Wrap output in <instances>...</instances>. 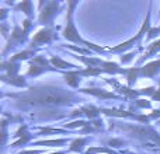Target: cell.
Returning a JSON list of instances; mask_svg holds the SVG:
<instances>
[{"label":"cell","instance_id":"27","mask_svg":"<svg viewBox=\"0 0 160 154\" xmlns=\"http://www.w3.org/2000/svg\"><path fill=\"white\" fill-rule=\"evenodd\" d=\"M88 121H84V119H78V121H73L69 122V123H63V129H84L87 126Z\"/></svg>","mask_w":160,"mask_h":154},{"label":"cell","instance_id":"28","mask_svg":"<svg viewBox=\"0 0 160 154\" xmlns=\"http://www.w3.org/2000/svg\"><path fill=\"white\" fill-rule=\"evenodd\" d=\"M80 73L83 77H97L101 76L104 72L101 69H97V67H84V69H80Z\"/></svg>","mask_w":160,"mask_h":154},{"label":"cell","instance_id":"21","mask_svg":"<svg viewBox=\"0 0 160 154\" xmlns=\"http://www.w3.org/2000/svg\"><path fill=\"white\" fill-rule=\"evenodd\" d=\"M70 137H62V139H48V140H37L32 143V146H45V147H61L63 144L72 142Z\"/></svg>","mask_w":160,"mask_h":154},{"label":"cell","instance_id":"36","mask_svg":"<svg viewBox=\"0 0 160 154\" xmlns=\"http://www.w3.org/2000/svg\"><path fill=\"white\" fill-rule=\"evenodd\" d=\"M17 154H45V150L42 149H35V150H21Z\"/></svg>","mask_w":160,"mask_h":154},{"label":"cell","instance_id":"20","mask_svg":"<svg viewBox=\"0 0 160 154\" xmlns=\"http://www.w3.org/2000/svg\"><path fill=\"white\" fill-rule=\"evenodd\" d=\"M90 137H76L70 142V146L68 149L69 153H78V154H86L84 146L88 143Z\"/></svg>","mask_w":160,"mask_h":154},{"label":"cell","instance_id":"23","mask_svg":"<svg viewBox=\"0 0 160 154\" xmlns=\"http://www.w3.org/2000/svg\"><path fill=\"white\" fill-rule=\"evenodd\" d=\"M14 10H16V11H22V13L25 14V17H27V18L32 20L34 8H32V2H30V0H22V2H20V3H16Z\"/></svg>","mask_w":160,"mask_h":154},{"label":"cell","instance_id":"39","mask_svg":"<svg viewBox=\"0 0 160 154\" xmlns=\"http://www.w3.org/2000/svg\"><path fill=\"white\" fill-rule=\"evenodd\" d=\"M121 154H135V153L129 152V150H125V152H124V150H122V152H121Z\"/></svg>","mask_w":160,"mask_h":154},{"label":"cell","instance_id":"18","mask_svg":"<svg viewBox=\"0 0 160 154\" xmlns=\"http://www.w3.org/2000/svg\"><path fill=\"white\" fill-rule=\"evenodd\" d=\"M38 51L39 49H31V48H25V49L21 51V52H17V53H14V55H11V58L8 59V60L18 62V63H21V62H25V60L30 62L31 59H34L37 56Z\"/></svg>","mask_w":160,"mask_h":154},{"label":"cell","instance_id":"30","mask_svg":"<svg viewBox=\"0 0 160 154\" xmlns=\"http://www.w3.org/2000/svg\"><path fill=\"white\" fill-rule=\"evenodd\" d=\"M135 107L138 109H150L152 108V101L145 99V98H138V99H135Z\"/></svg>","mask_w":160,"mask_h":154},{"label":"cell","instance_id":"13","mask_svg":"<svg viewBox=\"0 0 160 154\" xmlns=\"http://www.w3.org/2000/svg\"><path fill=\"white\" fill-rule=\"evenodd\" d=\"M34 136L35 135L28 132V125H22V126H20V129L13 135V137H18V140L10 143V149H17V147L25 146V144H28L31 140H32Z\"/></svg>","mask_w":160,"mask_h":154},{"label":"cell","instance_id":"32","mask_svg":"<svg viewBox=\"0 0 160 154\" xmlns=\"http://www.w3.org/2000/svg\"><path fill=\"white\" fill-rule=\"evenodd\" d=\"M0 32H2L3 38L8 41V38H10V35H8V34H11V31H10V27H8L7 22H2V24H0Z\"/></svg>","mask_w":160,"mask_h":154},{"label":"cell","instance_id":"9","mask_svg":"<svg viewBox=\"0 0 160 154\" xmlns=\"http://www.w3.org/2000/svg\"><path fill=\"white\" fill-rule=\"evenodd\" d=\"M13 21H14V25H13V31H11L10 34V38H8L7 44H6L4 49H3L2 55L7 56V53L10 52V51H14L17 46H20V45H24L28 42V35L24 32V30H22V27H20V24L17 22L16 20V16L13 14Z\"/></svg>","mask_w":160,"mask_h":154},{"label":"cell","instance_id":"29","mask_svg":"<svg viewBox=\"0 0 160 154\" xmlns=\"http://www.w3.org/2000/svg\"><path fill=\"white\" fill-rule=\"evenodd\" d=\"M159 38H160V27H152L149 30V32H148V35H146V41L153 42Z\"/></svg>","mask_w":160,"mask_h":154},{"label":"cell","instance_id":"14","mask_svg":"<svg viewBox=\"0 0 160 154\" xmlns=\"http://www.w3.org/2000/svg\"><path fill=\"white\" fill-rule=\"evenodd\" d=\"M160 75V59L150 60L139 67V77L141 79H153Z\"/></svg>","mask_w":160,"mask_h":154},{"label":"cell","instance_id":"15","mask_svg":"<svg viewBox=\"0 0 160 154\" xmlns=\"http://www.w3.org/2000/svg\"><path fill=\"white\" fill-rule=\"evenodd\" d=\"M159 52H160V38L156 39V41H153V42H150V44L148 45V48L145 49V52L142 53V56L138 59V60H136V65H135V66L141 67L142 63H145L148 59L153 58V56H155L156 53H159Z\"/></svg>","mask_w":160,"mask_h":154},{"label":"cell","instance_id":"33","mask_svg":"<svg viewBox=\"0 0 160 154\" xmlns=\"http://www.w3.org/2000/svg\"><path fill=\"white\" fill-rule=\"evenodd\" d=\"M91 125H93V129H94V133L96 132H104V122L101 119H94L91 121Z\"/></svg>","mask_w":160,"mask_h":154},{"label":"cell","instance_id":"26","mask_svg":"<svg viewBox=\"0 0 160 154\" xmlns=\"http://www.w3.org/2000/svg\"><path fill=\"white\" fill-rule=\"evenodd\" d=\"M102 143L105 144L107 147H110V149H121V147H125L129 144V142L124 140V139H118V137H111V139H105V140H102Z\"/></svg>","mask_w":160,"mask_h":154},{"label":"cell","instance_id":"10","mask_svg":"<svg viewBox=\"0 0 160 154\" xmlns=\"http://www.w3.org/2000/svg\"><path fill=\"white\" fill-rule=\"evenodd\" d=\"M30 118L34 122H49V121H61L65 118H70V113L63 112L59 108H52V109H39L35 112L30 113Z\"/></svg>","mask_w":160,"mask_h":154},{"label":"cell","instance_id":"1","mask_svg":"<svg viewBox=\"0 0 160 154\" xmlns=\"http://www.w3.org/2000/svg\"><path fill=\"white\" fill-rule=\"evenodd\" d=\"M3 97L14 99V107L20 109H52L59 107H70L83 101L76 93L56 84H35L30 85L25 91L4 93Z\"/></svg>","mask_w":160,"mask_h":154},{"label":"cell","instance_id":"11","mask_svg":"<svg viewBox=\"0 0 160 154\" xmlns=\"http://www.w3.org/2000/svg\"><path fill=\"white\" fill-rule=\"evenodd\" d=\"M105 81L108 83L110 85H112L114 88H115V91L118 93V95H121V97H124L125 99H138V97L139 95H142L141 94V91L139 90H133V88H131V87H128V85H122L119 81H117L115 79H105Z\"/></svg>","mask_w":160,"mask_h":154},{"label":"cell","instance_id":"5","mask_svg":"<svg viewBox=\"0 0 160 154\" xmlns=\"http://www.w3.org/2000/svg\"><path fill=\"white\" fill-rule=\"evenodd\" d=\"M39 14H38V24H41L42 27H55L53 25V20L55 17L61 13V10H63V6L61 4V2L53 0V2H39Z\"/></svg>","mask_w":160,"mask_h":154},{"label":"cell","instance_id":"24","mask_svg":"<svg viewBox=\"0 0 160 154\" xmlns=\"http://www.w3.org/2000/svg\"><path fill=\"white\" fill-rule=\"evenodd\" d=\"M125 77H127V85L132 88L135 85V83L138 81V79H141L139 77V67L138 66L128 67L127 72H125Z\"/></svg>","mask_w":160,"mask_h":154},{"label":"cell","instance_id":"35","mask_svg":"<svg viewBox=\"0 0 160 154\" xmlns=\"http://www.w3.org/2000/svg\"><path fill=\"white\" fill-rule=\"evenodd\" d=\"M148 116H149L150 122H158V121H160V108H158V109H152V112L148 113Z\"/></svg>","mask_w":160,"mask_h":154},{"label":"cell","instance_id":"7","mask_svg":"<svg viewBox=\"0 0 160 154\" xmlns=\"http://www.w3.org/2000/svg\"><path fill=\"white\" fill-rule=\"evenodd\" d=\"M59 25H56V27H42L39 31H37V34L31 38L30 44H28V48H31V49H39V46H42V45H49L52 44L53 41H56L58 39V34H56V31L59 30Z\"/></svg>","mask_w":160,"mask_h":154},{"label":"cell","instance_id":"8","mask_svg":"<svg viewBox=\"0 0 160 154\" xmlns=\"http://www.w3.org/2000/svg\"><path fill=\"white\" fill-rule=\"evenodd\" d=\"M47 72H61V70L55 69L51 65L49 59H47L44 55H37L28 62V70L25 73V77H38Z\"/></svg>","mask_w":160,"mask_h":154},{"label":"cell","instance_id":"38","mask_svg":"<svg viewBox=\"0 0 160 154\" xmlns=\"http://www.w3.org/2000/svg\"><path fill=\"white\" fill-rule=\"evenodd\" d=\"M150 99H152V101H159V102H160V85H159L158 88H156L155 94L150 97Z\"/></svg>","mask_w":160,"mask_h":154},{"label":"cell","instance_id":"34","mask_svg":"<svg viewBox=\"0 0 160 154\" xmlns=\"http://www.w3.org/2000/svg\"><path fill=\"white\" fill-rule=\"evenodd\" d=\"M34 28V22H32V20H30V18H25V20H22V30H24V32L27 34V35H30V31Z\"/></svg>","mask_w":160,"mask_h":154},{"label":"cell","instance_id":"16","mask_svg":"<svg viewBox=\"0 0 160 154\" xmlns=\"http://www.w3.org/2000/svg\"><path fill=\"white\" fill-rule=\"evenodd\" d=\"M49 62L51 65H52L55 69L58 70H62V72H69V70H79V67L76 63H70V62L65 60V59H62L61 56H56V55H52L49 58Z\"/></svg>","mask_w":160,"mask_h":154},{"label":"cell","instance_id":"17","mask_svg":"<svg viewBox=\"0 0 160 154\" xmlns=\"http://www.w3.org/2000/svg\"><path fill=\"white\" fill-rule=\"evenodd\" d=\"M62 76H63V79H65V83H66L69 87H72L73 90L79 88V84L83 79L82 73H80V69L79 70H69V72H62Z\"/></svg>","mask_w":160,"mask_h":154},{"label":"cell","instance_id":"4","mask_svg":"<svg viewBox=\"0 0 160 154\" xmlns=\"http://www.w3.org/2000/svg\"><path fill=\"white\" fill-rule=\"evenodd\" d=\"M150 11H152V2L149 3L146 17H145L143 22H142V27L139 28V31L135 34V36H132V38H129L128 41L121 42V44L115 45V46H112V48H107L108 52H111V53H121V55H124V53H127L131 48H133L135 45H138L143 38H146L149 30L152 28V24H150V17H152V13H150Z\"/></svg>","mask_w":160,"mask_h":154},{"label":"cell","instance_id":"6","mask_svg":"<svg viewBox=\"0 0 160 154\" xmlns=\"http://www.w3.org/2000/svg\"><path fill=\"white\" fill-rule=\"evenodd\" d=\"M101 113L105 116H112V118H121V119H133L138 123L142 125H152L149 116L143 113L133 112V107L129 108V111H124L121 108H101Z\"/></svg>","mask_w":160,"mask_h":154},{"label":"cell","instance_id":"37","mask_svg":"<svg viewBox=\"0 0 160 154\" xmlns=\"http://www.w3.org/2000/svg\"><path fill=\"white\" fill-rule=\"evenodd\" d=\"M7 16H8V8L0 7V24H2V22H6Z\"/></svg>","mask_w":160,"mask_h":154},{"label":"cell","instance_id":"3","mask_svg":"<svg viewBox=\"0 0 160 154\" xmlns=\"http://www.w3.org/2000/svg\"><path fill=\"white\" fill-rule=\"evenodd\" d=\"M79 2L78 0H70L68 2V13H66V25H65L63 31H62V36H63L66 41L73 42V44L79 45V46H87L90 51L97 53H104L105 48L98 46V45L93 44V42L84 39L82 35L79 34L78 28H76V22H75V8L78 7Z\"/></svg>","mask_w":160,"mask_h":154},{"label":"cell","instance_id":"19","mask_svg":"<svg viewBox=\"0 0 160 154\" xmlns=\"http://www.w3.org/2000/svg\"><path fill=\"white\" fill-rule=\"evenodd\" d=\"M2 81L4 83V84H10L13 85V87H17V88H28L30 85H28L27 80H25V76H14V77H7L6 75H2Z\"/></svg>","mask_w":160,"mask_h":154},{"label":"cell","instance_id":"25","mask_svg":"<svg viewBox=\"0 0 160 154\" xmlns=\"http://www.w3.org/2000/svg\"><path fill=\"white\" fill-rule=\"evenodd\" d=\"M73 132H69L66 129H58V128H51V126H45V128H39V132L37 136L41 135H72Z\"/></svg>","mask_w":160,"mask_h":154},{"label":"cell","instance_id":"12","mask_svg":"<svg viewBox=\"0 0 160 154\" xmlns=\"http://www.w3.org/2000/svg\"><path fill=\"white\" fill-rule=\"evenodd\" d=\"M79 93L93 95V97H96V98L101 99V101H105V99H118V101H122V99H125L124 97L118 95V94H115V93H110V91H107V90H102V88H93V87L79 88Z\"/></svg>","mask_w":160,"mask_h":154},{"label":"cell","instance_id":"22","mask_svg":"<svg viewBox=\"0 0 160 154\" xmlns=\"http://www.w3.org/2000/svg\"><path fill=\"white\" fill-rule=\"evenodd\" d=\"M80 109H82L83 115H84L87 119H90V121L98 119V116L101 115V108L96 107L94 104H84L80 107Z\"/></svg>","mask_w":160,"mask_h":154},{"label":"cell","instance_id":"40","mask_svg":"<svg viewBox=\"0 0 160 154\" xmlns=\"http://www.w3.org/2000/svg\"><path fill=\"white\" fill-rule=\"evenodd\" d=\"M156 125H158V126H160V121H158V122H156Z\"/></svg>","mask_w":160,"mask_h":154},{"label":"cell","instance_id":"31","mask_svg":"<svg viewBox=\"0 0 160 154\" xmlns=\"http://www.w3.org/2000/svg\"><path fill=\"white\" fill-rule=\"evenodd\" d=\"M139 51H141V48H139V49H135V51H131V52H128V53H124V55L121 56V63L122 65H128L133 59V56L138 55Z\"/></svg>","mask_w":160,"mask_h":154},{"label":"cell","instance_id":"2","mask_svg":"<svg viewBox=\"0 0 160 154\" xmlns=\"http://www.w3.org/2000/svg\"><path fill=\"white\" fill-rule=\"evenodd\" d=\"M118 129L127 133L129 137L135 139L141 143L143 149L149 152H158L160 150V133L152 125H142V123H115L110 122V130Z\"/></svg>","mask_w":160,"mask_h":154}]
</instances>
